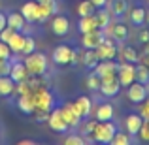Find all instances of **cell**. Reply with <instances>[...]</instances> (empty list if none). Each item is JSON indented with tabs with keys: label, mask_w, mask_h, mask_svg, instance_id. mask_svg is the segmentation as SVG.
<instances>
[{
	"label": "cell",
	"mask_w": 149,
	"mask_h": 145,
	"mask_svg": "<svg viewBox=\"0 0 149 145\" xmlns=\"http://www.w3.org/2000/svg\"><path fill=\"white\" fill-rule=\"evenodd\" d=\"M136 81L147 85L149 83V68L146 64H138L136 66Z\"/></svg>",
	"instance_id": "obj_30"
},
{
	"label": "cell",
	"mask_w": 149,
	"mask_h": 145,
	"mask_svg": "<svg viewBox=\"0 0 149 145\" xmlns=\"http://www.w3.org/2000/svg\"><path fill=\"white\" fill-rule=\"evenodd\" d=\"M127 11H128V2L127 0H113L111 13L115 15V17H121V15H125Z\"/></svg>",
	"instance_id": "obj_29"
},
{
	"label": "cell",
	"mask_w": 149,
	"mask_h": 145,
	"mask_svg": "<svg viewBox=\"0 0 149 145\" xmlns=\"http://www.w3.org/2000/svg\"><path fill=\"white\" fill-rule=\"evenodd\" d=\"M19 145H34L30 139H23V142H19Z\"/></svg>",
	"instance_id": "obj_48"
},
{
	"label": "cell",
	"mask_w": 149,
	"mask_h": 145,
	"mask_svg": "<svg viewBox=\"0 0 149 145\" xmlns=\"http://www.w3.org/2000/svg\"><path fill=\"white\" fill-rule=\"evenodd\" d=\"M100 28L98 26V21H96V15H85V17H79V23H77V30H79L81 34L85 32H91V30H96Z\"/></svg>",
	"instance_id": "obj_17"
},
{
	"label": "cell",
	"mask_w": 149,
	"mask_h": 145,
	"mask_svg": "<svg viewBox=\"0 0 149 145\" xmlns=\"http://www.w3.org/2000/svg\"><path fill=\"white\" fill-rule=\"evenodd\" d=\"M115 132H117V126L111 123V121H98L89 139L98 142V143H111Z\"/></svg>",
	"instance_id": "obj_2"
},
{
	"label": "cell",
	"mask_w": 149,
	"mask_h": 145,
	"mask_svg": "<svg viewBox=\"0 0 149 145\" xmlns=\"http://www.w3.org/2000/svg\"><path fill=\"white\" fill-rule=\"evenodd\" d=\"M10 77L17 83V81H23L29 77V72H26L25 62H11V70H10Z\"/></svg>",
	"instance_id": "obj_20"
},
{
	"label": "cell",
	"mask_w": 149,
	"mask_h": 145,
	"mask_svg": "<svg viewBox=\"0 0 149 145\" xmlns=\"http://www.w3.org/2000/svg\"><path fill=\"white\" fill-rule=\"evenodd\" d=\"M8 26V19H6V13H2V11H0V30L2 28H6Z\"/></svg>",
	"instance_id": "obj_46"
},
{
	"label": "cell",
	"mask_w": 149,
	"mask_h": 145,
	"mask_svg": "<svg viewBox=\"0 0 149 145\" xmlns=\"http://www.w3.org/2000/svg\"><path fill=\"white\" fill-rule=\"evenodd\" d=\"M95 119L96 121H111L113 119V105L111 104H100L96 108V113H95Z\"/></svg>",
	"instance_id": "obj_24"
},
{
	"label": "cell",
	"mask_w": 149,
	"mask_h": 145,
	"mask_svg": "<svg viewBox=\"0 0 149 145\" xmlns=\"http://www.w3.org/2000/svg\"><path fill=\"white\" fill-rule=\"evenodd\" d=\"M95 10H96V8L93 6L91 0H81V2L77 4V15H79V17H85V15H93V13H95Z\"/></svg>",
	"instance_id": "obj_28"
},
{
	"label": "cell",
	"mask_w": 149,
	"mask_h": 145,
	"mask_svg": "<svg viewBox=\"0 0 149 145\" xmlns=\"http://www.w3.org/2000/svg\"><path fill=\"white\" fill-rule=\"evenodd\" d=\"M25 34L21 32V30H13V34L10 36V40L6 42L8 45H10L11 53H21L23 51V45H25Z\"/></svg>",
	"instance_id": "obj_19"
},
{
	"label": "cell",
	"mask_w": 149,
	"mask_h": 145,
	"mask_svg": "<svg viewBox=\"0 0 149 145\" xmlns=\"http://www.w3.org/2000/svg\"><path fill=\"white\" fill-rule=\"evenodd\" d=\"M138 136H140V139H142V142H149V119H143L142 128H140Z\"/></svg>",
	"instance_id": "obj_37"
},
{
	"label": "cell",
	"mask_w": 149,
	"mask_h": 145,
	"mask_svg": "<svg viewBox=\"0 0 149 145\" xmlns=\"http://www.w3.org/2000/svg\"><path fill=\"white\" fill-rule=\"evenodd\" d=\"M111 143L113 145H128L130 143V134H128V132H115Z\"/></svg>",
	"instance_id": "obj_34"
},
{
	"label": "cell",
	"mask_w": 149,
	"mask_h": 145,
	"mask_svg": "<svg viewBox=\"0 0 149 145\" xmlns=\"http://www.w3.org/2000/svg\"><path fill=\"white\" fill-rule=\"evenodd\" d=\"M138 40L142 42V44L149 42V30H140V32H138Z\"/></svg>",
	"instance_id": "obj_43"
},
{
	"label": "cell",
	"mask_w": 149,
	"mask_h": 145,
	"mask_svg": "<svg viewBox=\"0 0 149 145\" xmlns=\"http://www.w3.org/2000/svg\"><path fill=\"white\" fill-rule=\"evenodd\" d=\"M70 30V21L68 17H64V15H55L53 19H51V32L55 34V36L62 38L66 36Z\"/></svg>",
	"instance_id": "obj_10"
},
{
	"label": "cell",
	"mask_w": 149,
	"mask_h": 145,
	"mask_svg": "<svg viewBox=\"0 0 149 145\" xmlns=\"http://www.w3.org/2000/svg\"><path fill=\"white\" fill-rule=\"evenodd\" d=\"M130 23L134 26L146 25V10H143V8H134V10L130 11Z\"/></svg>",
	"instance_id": "obj_27"
},
{
	"label": "cell",
	"mask_w": 149,
	"mask_h": 145,
	"mask_svg": "<svg viewBox=\"0 0 149 145\" xmlns=\"http://www.w3.org/2000/svg\"><path fill=\"white\" fill-rule=\"evenodd\" d=\"M93 2V6L96 8V10H100V8H106L108 6V0H91Z\"/></svg>",
	"instance_id": "obj_45"
},
{
	"label": "cell",
	"mask_w": 149,
	"mask_h": 145,
	"mask_svg": "<svg viewBox=\"0 0 149 145\" xmlns=\"http://www.w3.org/2000/svg\"><path fill=\"white\" fill-rule=\"evenodd\" d=\"M146 23L149 25V10H146Z\"/></svg>",
	"instance_id": "obj_50"
},
{
	"label": "cell",
	"mask_w": 149,
	"mask_h": 145,
	"mask_svg": "<svg viewBox=\"0 0 149 145\" xmlns=\"http://www.w3.org/2000/svg\"><path fill=\"white\" fill-rule=\"evenodd\" d=\"M17 108L23 113L30 115L34 111V102H32V94H19L17 96Z\"/></svg>",
	"instance_id": "obj_23"
},
{
	"label": "cell",
	"mask_w": 149,
	"mask_h": 145,
	"mask_svg": "<svg viewBox=\"0 0 149 145\" xmlns=\"http://www.w3.org/2000/svg\"><path fill=\"white\" fill-rule=\"evenodd\" d=\"M72 108L77 111V115L83 119V117H89L93 111V100L89 96H79L77 100L72 102Z\"/></svg>",
	"instance_id": "obj_14"
},
{
	"label": "cell",
	"mask_w": 149,
	"mask_h": 145,
	"mask_svg": "<svg viewBox=\"0 0 149 145\" xmlns=\"http://www.w3.org/2000/svg\"><path fill=\"white\" fill-rule=\"evenodd\" d=\"M15 94V81L10 76H0V96Z\"/></svg>",
	"instance_id": "obj_22"
},
{
	"label": "cell",
	"mask_w": 149,
	"mask_h": 145,
	"mask_svg": "<svg viewBox=\"0 0 149 145\" xmlns=\"http://www.w3.org/2000/svg\"><path fill=\"white\" fill-rule=\"evenodd\" d=\"M32 102H34V111H45V113H49L53 109V104H55L53 94L45 87L32 89Z\"/></svg>",
	"instance_id": "obj_3"
},
{
	"label": "cell",
	"mask_w": 149,
	"mask_h": 145,
	"mask_svg": "<svg viewBox=\"0 0 149 145\" xmlns=\"http://www.w3.org/2000/svg\"><path fill=\"white\" fill-rule=\"evenodd\" d=\"M104 34H108V36L113 38L115 42H125L128 38V28H127V25H121V23H115V25L109 23L104 28Z\"/></svg>",
	"instance_id": "obj_13"
},
{
	"label": "cell",
	"mask_w": 149,
	"mask_h": 145,
	"mask_svg": "<svg viewBox=\"0 0 149 145\" xmlns=\"http://www.w3.org/2000/svg\"><path fill=\"white\" fill-rule=\"evenodd\" d=\"M21 13L26 23H36L38 19V2L36 0H29L21 6Z\"/></svg>",
	"instance_id": "obj_15"
},
{
	"label": "cell",
	"mask_w": 149,
	"mask_h": 145,
	"mask_svg": "<svg viewBox=\"0 0 149 145\" xmlns=\"http://www.w3.org/2000/svg\"><path fill=\"white\" fill-rule=\"evenodd\" d=\"M6 19H8V26H11L13 30H21V32H23L26 21H25V17H23L21 11H19V13H17V11H11V13L6 15Z\"/></svg>",
	"instance_id": "obj_21"
},
{
	"label": "cell",
	"mask_w": 149,
	"mask_h": 145,
	"mask_svg": "<svg viewBox=\"0 0 149 145\" xmlns=\"http://www.w3.org/2000/svg\"><path fill=\"white\" fill-rule=\"evenodd\" d=\"M117 68H119V64L115 60H98V64L95 66V74L104 77L109 74H117Z\"/></svg>",
	"instance_id": "obj_16"
},
{
	"label": "cell",
	"mask_w": 149,
	"mask_h": 145,
	"mask_svg": "<svg viewBox=\"0 0 149 145\" xmlns=\"http://www.w3.org/2000/svg\"><path fill=\"white\" fill-rule=\"evenodd\" d=\"M142 123H143V117L142 115H136V113H130V115L125 119V126H127V132L130 136H136L142 128Z\"/></svg>",
	"instance_id": "obj_18"
},
{
	"label": "cell",
	"mask_w": 149,
	"mask_h": 145,
	"mask_svg": "<svg viewBox=\"0 0 149 145\" xmlns=\"http://www.w3.org/2000/svg\"><path fill=\"white\" fill-rule=\"evenodd\" d=\"M95 51H96V55H98V60H113V58L117 57V47H115L113 38H111V40L104 38V40H102V44Z\"/></svg>",
	"instance_id": "obj_7"
},
{
	"label": "cell",
	"mask_w": 149,
	"mask_h": 145,
	"mask_svg": "<svg viewBox=\"0 0 149 145\" xmlns=\"http://www.w3.org/2000/svg\"><path fill=\"white\" fill-rule=\"evenodd\" d=\"M96 123H98V121H87V123L85 124H81V134L83 136H91L93 134V130H95V126H96Z\"/></svg>",
	"instance_id": "obj_38"
},
{
	"label": "cell",
	"mask_w": 149,
	"mask_h": 145,
	"mask_svg": "<svg viewBox=\"0 0 149 145\" xmlns=\"http://www.w3.org/2000/svg\"><path fill=\"white\" fill-rule=\"evenodd\" d=\"M143 45H146V47H143V53H149V42H146Z\"/></svg>",
	"instance_id": "obj_49"
},
{
	"label": "cell",
	"mask_w": 149,
	"mask_h": 145,
	"mask_svg": "<svg viewBox=\"0 0 149 145\" xmlns=\"http://www.w3.org/2000/svg\"><path fill=\"white\" fill-rule=\"evenodd\" d=\"M83 143H85V138L77 134H70L64 138V145H83Z\"/></svg>",
	"instance_id": "obj_36"
},
{
	"label": "cell",
	"mask_w": 149,
	"mask_h": 145,
	"mask_svg": "<svg viewBox=\"0 0 149 145\" xmlns=\"http://www.w3.org/2000/svg\"><path fill=\"white\" fill-rule=\"evenodd\" d=\"M32 51H36V40H34L32 36H26L25 38V45H23V51H21V53L23 55H29V53H32Z\"/></svg>",
	"instance_id": "obj_35"
},
{
	"label": "cell",
	"mask_w": 149,
	"mask_h": 145,
	"mask_svg": "<svg viewBox=\"0 0 149 145\" xmlns=\"http://www.w3.org/2000/svg\"><path fill=\"white\" fill-rule=\"evenodd\" d=\"M11 62L8 58H0V76H10Z\"/></svg>",
	"instance_id": "obj_40"
},
{
	"label": "cell",
	"mask_w": 149,
	"mask_h": 145,
	"mask_svg": "<svg viewBox=\"0 0 149 145\" xmlns=\"http://www.w3.org/2000/svg\"><path fill=\"white\" fill-rule=\"evenodd\" d=\"M15 94H32V87L29 85V81L23 79V81H17L15 83Z\"/></svg>",
	"instance_id": "obj_33"
},
{
	"label": "cell",
	"mask_w": 149,
	"mask_h": 145,
	"mask_svg": "<svg viewBox=\"0 0 149 145\" xmlns=\"http://www.w3.org/2000/svg\"><path fill=\"white\" fill-rule=\"evenodd\" d=\"M25 66L29 76H44L47 72V57L40 51H32V53L26 55Z\"/></svg>",
	"instance_id": "obj_1"
},
{
	"label": "cell",
	"mask_w": 149,
	"mask_h": 145,
	"mask_svg": "<svg viewBox=\"0 0 149 145\" xmlns=\"http://www.w3.org/2000/svg\"><path fill=\"white\" fill-rule=\"evenodd\" d=\"M140 115L143 119H149V96H146V100L142 102V108H140Z\"/></svg>",
	"instance_id": "obj_41"
},
{
	"label": "cell",
	"mask_w": 149,
	"mask_h": 145,
	"mask_svg": "<svg viewBox=\"0 0 149 145\" xmlns=\"http://www.w3.org/2000/svg\"><path fill=\"white\" fill-rule=\"evenodd\" d=\"M117 55H119L125 62H138V58H140L138 51L134 47H130V45H123V47L117 51Z\"/></svg>",
	"instance_id": "obj_25"
},
{
	"label": "cell",
	"mask_w": 149,
	"mask_h": 145,
	"mask_svg": "<svg viewBox=\"0 0 149 145\" xmlns=\"http://www.w3.org/2000/svg\"><path fill=\"white\" fill-rule=\"evenodd\" d=\"M61 113H62V117H64L68 128H76V126L81 124V117L77 115V111L72 108V102H66V104L61 108Z\"/></svg>",
	"instance_id": "obj_12"
},
{
	"label": "cell",
	"mask_w": 149,
	"mask_h": 145,
	"mask_svg": "<svg viewBox=\"0 0 149 145\" xmlns=\"http://www.w3.org/2000/svg\"><path fill=\"white\" fill-rule=\"evenodd\" d=\"M0 58H8V60L11 58V49H10V45H8L6 42H2V40H0Z\"/></svg>",
	"instance_id": "obj_39"
},
{
	"label": "cell",
	"mask_w": 149,
	"mask_h": 145,
	"mask_svg": "<svg viewBox=\"0 0 149 145\" xmlns=\"http://www.w3.org/2000/svg\"><path fill=\"white\" fill-rule=\"evenodd\" d=\"M36 2H47V0H36Z\"/></svg>",
	"instance_id": "obj_51"
},
{
	"label": "cell",
	"mask_w": 149,
	"mask_h": 145,
	"mask_svg": "<svg viewBox=\"0 0 149 145\" xmlns=\"http://www.w3.org/2000/svg\"><path fill=\"white\" fill-rule=\"evenodd\" d=\"M79 62H83L89 70H95V66L98 64V55H96L95 49H87L83 55H81V60Z\"/></svg>",
	"instance_id": "obj_26"
},
{
	"label": "cell",
	"mask_w": 149,
	"mask_h": 145,
	"mask_svg": "<svg viewBox=\"0 0 149 145\" xmlns=\"http://www.w3.org/2000/svg\"><path fill=\"white\" fill-rule=\"evenodd\" d=\"M96 21H98V26H100V28L102 30H104L106 28V26H108L109 25V23H111V21H109V11H106V10H102V8H100V10L98 11H96Z\"/></svg>",
	"instance_id": "obj_32"
},
{
	"label": "cell",
	"mask_w": 149,
	"mask_h": 145,
	"mask_svg": "<svg viewBox=\"0 0 149 145\" xmlns=\"http://www.w3.org/2000/svg\"><path fill=\"white\" fill-rule=\"evenodd\" d=\"M11 34H13V28H11V26H6V28L0 30V40H2V42H8Z\"/></svg>",
	"instance_id": "obj_42"
},
{
	"label": "cell",
	"mask_w": 149,
	"mask_h": 145,
	"mask_svg": "<svg viewBox=\"0 0 149 145\" xmlns=\"http://www.w3.org/2000/svg\"><path fill=\"white\" fill-rule=\"evenodd\" d=\"M72 51H74L72 47H68V45L61 44V45H57V47L53 49V53H51V58H53L55 64H61V66L70 64V57H72Z\"/></svg>",
	"instance_id": "obj_11"
},
{
	"label": "cell",
	"mask_w": 149,
	"mask_h": 145,
	"mask_svg": "<svg viewBox=\"0 0 149 145\" xmlns=\"http://www.w3.org/2000/svg\"><path fill=\"white\" fill-rule=\"evenodd\" d=\"M142 64H146L149 68V53H142Z\"/></svg>",
	"instance_id": "obj_47"
},
{
	"label": "cell",
	"mask_w": 149,
	"mask_h": 145,
	"mask_svg": "<svg viewBox=\"0 0 149 145\" xmlns=\"http://www.w3.org/2000/svg\"><path fill=\"white\" fill-rule=\"evenodd\" d=\"M79 60H81V55L77 53L76 49H74V51H72V57H70V64H74V66H76Z\"/></svg>",
	"instance_id": "obj_44"
},
{
	"label": "cell",
	"mask_w": 149,
	"mask_h": 145,
	"mask_svg": "<svg viewBox=\"0 0 149 145\" xmlns=\"http://www.w3.org/2000/svg\"><path fill=\"white\" fill-rule=\"evenodd\" d=\"M128 91H127V98L132 102V104H142L143 100H146L147 96V89L143 83H140V81H134V83L128 85Z\"/></svg>",
	"instance_id": "obj_9"
},
{
	"label": "cell",
	"mask_w": 149,
	"mask_h": 145,
	"mask_svg": "<svg viewBox=\"0 0 149 145\" xmlns=\"http://www.w3.org/2000/svg\"><path fill=\"white\" fill-rule=\"evenodd\" d=\"M117 79H119L121 87H128L130 83L136 81V66L134 62H121L117 68Z\"/></svg>",
	"instance_id": "obj_4"
},
{
	"label": "cell",
	"mask_w": 149,
	"mask_h": 145,
	"mask_svg": "<svg viewBox=\"0 0 149 145\" xmlns=\"http://www.w3.org/2000/svg\"><path fill=\"white\" fill-rule=\"evenodd\" d=\"M104 38H106V34H104V30H102V28L91 30V32L81 34V45H83L85 49H96L102 44Z\"/></svg>",
	"instance_id": "obj_8"
},
{
	"label": "cell",
	"mask_w": 149,
	"mask_h": 145,
	"mask_svg": "<svg viewBox=\"0 0 149 145\" xmlns=\"http://www.w3.org/2000/svg\"><path fill=\"white\" fill-rule=\"evenodd\" d=\"M102 83H100V92L104 94L106 98H111V96H117L121 91V83L117 79V74H109V76H104L100 77Z\"/></svg>",
	"instance_id": "obj_5"
},
{
	"label": "cell",
	"mask_w": 149,
	"mask_h": 145,
	"mask_svg": "<svg viewBox=\"0 0 149 145\" xmlns=\"http://www.w3.org/2000/svg\"><path fill=\"white\" fill-rule=\"evenodd\" d=\"M47 126L53 132H58V134H62V132L68 130V124H66L64 117H62V113H61V108H55V109H51V111H49Z\"/></svg>",
	"instance_id": "obj_6"
},
{
	"label": "cell",
	"mask_w": 149,
	"mask_h": 145,
	"mask_svg": "<svg viewBox=\"0 0 149 145\" xmlns=\"http://www.w3.org/2000/svg\"><path fill=\"white\" fill-rule=\"evenodd\" d=\"M100 83H102L100 76H96L95 72H93V74H89V76H87V79H85V85H87V89H89V91H100Z\"/></svg>",
	"instance_id": "obj_31"
}]
</instances>
